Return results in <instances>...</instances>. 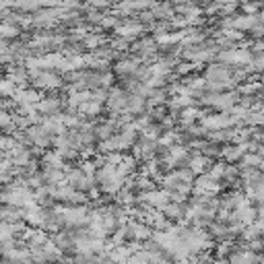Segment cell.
I'll return each mask as SVG.
<instances>
[{
	"label": "cell",
	"instance_id": "cell-1",
	"mask_svg": "<svg viewBox=\"0 0 264 264\" xmlns=\"http://www.w3.org/2000/svg\"><path fill=\"white\" fill-rule=\"evenodd\" d=\"M62 109H64V103L58 95H48V97H41V101L37 103V112L43 116V118H48V116H60L62 114Z\"/></svg>",
	"mask_w": 264,
	"mask_h": 264
},
{
	"label": "cell",
	"instance_id": "cell-2",
	"mask_svg": "<svg viewBox=\"0 0 264 264\" xmlns=\"http://www.w3.org/2000/svg\"><path fill=\"white\" fill-rule=\"evenodd\" d=\"M126 101H128V93L122 89V87H118V89H109L105 105H107L109 112L118 116V114L126 112Z\"/></svg>",
	"mask_w": 264,
	"mask_h": 264
},
{
	"label": "cell",
	"instance_id": "cell-3",
	"mask_svg": "<svg viewBox=\"0 0 264 264\" xmlns=\"http://www.w3.org/2000/svg\"><path fill=\"white\" fill-rule=\"evenodd\" d=\"M209 163H211V159L209 157H205L203 155V153H201V155H192L190 157V161H188V169L196 175H203V173H207L209 171Z\"/></svg>",
	"mask_w": 264,
	"mask_h": 264
},
{
	"label": "cell",
	"instance_id": "cell-4",
	"mask_svg": "<svg viewBox=\"0 0 264 264\" xmlns=\"http://www.w3.org/2000/svg\"><path fill=\"white\" fill-rule=\"evenodd\" d=\"M17 145H21L13 135H0V153H11Z\"/></svg>",
	"mask_w": 264,
	"mask_h": 264
},
{
	"label": "cell",
	"instance_id": "cell-5",
	"mask_svg": "<svg viewBox=\"0 0 264 264\" xmlns=\"http://www.w3.org/2000/svg\"><path fill=\"white\" fill-rule=\"evenodd\" d=\"M209 264H229V258H211Z\"/></svg>",
	"mask_w": 264,
	"mask_h": 264
},
{
	"label": "cell",
	"instance_id": "cell-6",
	"mask_svg": "<svg viewBox=\"0 0 264 264\" xmlns=\"http://www.w3.org/2000/svg\"><path fill=\"white\" fill-rule=\"evenodd\" d=\"M256 264H264V254H258V260H256Z\"/></svg>",
	"mask_w": 264,
	"mask_h": 264
}]
</instances>
